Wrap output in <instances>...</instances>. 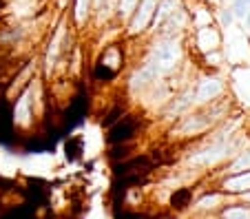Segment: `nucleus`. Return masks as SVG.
<instances>
[{
	"instance_id": "obj_15",
	"label": "nucleus",
	"mask_w": 250,
	"mask_h": 219,
	"mask_svg": "<svg viewBox=\"0 0 250 219\" xmlns=\"http://www.w3.org/2000/svg\"><path fill=\"white\" fill-rule=\"evenodd\" d=\"M246 2H248V5H250V0H246Z\"/></svg>"
},
{
	"instance_id": "obj_5",
	"label": "nucleus",
	"mask_w": 250,
	"mask_h": 219,
	"mask_svg": "<svg viewBox=\"0 0 250 219\" xmlns=\"http://www.w3.org/2000/svg\"><path fill=\"white\" fill-rule=\"evenodd\" d=\"M193 188L184 186V188H175V193L170 195V208L173 210H184L186 206H190L193 201Z\"/></svg>"
},
{
	"instance_id": "obj_13",
	"label": "nucleus",
	"mask_w": 250,
	"mask_h": 219,
	"mask_svg": "<svg viewBox=\"0 0 250 219\" xmlns=\"http://www.w3.org/2000/svg\"><path fill=\"white\" fill-rule=\"evenodd\" d=\"M137 0H120V16H126V14H131V9H133V5H135Z\"/></svg>"
},
{
	"instance_id": "obj_9",
	"label": "nucleus",
	"mask_w": 250,
	"mask_h": 219,
	"mask_svg": "<svg viewBox=\"0 0 250 219\" xmlns=\"http://www.w3.org/2000/svg\"><path fill=\"white\" fill-rule=\"evenodd\" d=\"M131 153H133V142H120V144H111L109 158L113 162H120V159H126Z\"/></svg>"
},
{
	"instance_id": "obj_2",
	"label": "nucleus",
	"mask_w": 250,
	"mask_h": 219,
	"mask_svg": "<svg viewBox=\"0 0 250 219\" xmlns=\"http://www.w3.org/2000/svg\"><path fill=\"white\" fill-rule=\"evenodd\" d=\"M140 129V118L137 115H126L124 113L113 126H109V144H120V142H133Z\"/></svg>"
},
{
	"instance_id": "obj_6",
	"label": "nucleus",
	"mask_w": 250,
	"mask_h": 219,
	"mask_svg": "<svg viewBox=\"0 0 250 219\" xmlns=\"http://www.w3.org/2000/svg\"><path fill=\"white\" fill-rule=\"evenodd\" d=\"M226 199V195H224L219 188H215V191H208L206 195L202 197V199H197V210H202V213H208V210L217 208L222 201Z\"/></svg>"
},
{
	"instance_id": "obj_10",
	"label": "nucleus",
	"mask_w": 250,
	"mask_h": 219,
	"mask_svg": "<svg viewBox=\"0 0 250 219\" xmlns=\"http://www.w3.org/2000/svg\"><path fill=\"white\" fill-rule=\"evenodd\" d=\"M124 113H126V109H124L122 104H118L115 109H111L109 113H106V118H104V122H102V124H104V126H113V124L118 122V119L122 118Z\"/></svg>"
},
{
	"instance_id": "obj_12",
	"label": "nucleus",
	"mask_w": 250,
	"mask_h": 219,
	"mask_svg": "<svg viewBox=\"0 0 250 219\" xmlns=\"http://www.w3.org/2000/svg\"><path fill=\"white\" fill-rule=\"evenodd\" d=\"M232 20H235V16H232V11L230 9H224V11H219V22H222V27L224 29H228L232 24Z\"/></svg>"
},
{
	"instance_id": "obj_11",
	"label": "nucleus",
	"mask_w": 250,
	"mask_h": 219,
	"mask_svg": "<svg viewBox=\"0 0 250 219\" xmlns=\"http://www.w3.org/2000/svg\"><path fill=\"white\" fill-rule=\"evenodd\" d=\"M230 11L235 18H246V14H248V2H246V0H235Z\"/></svg>"
},
{
	"instance_id": "obj_1",
	"label": "nucleus",
	"mask_w": 250,
	"mask_h": 219,
	"mask_svg": "<svg viewBox=\"0 0 250 219\" xmlns=\"http://www.w3.org/2000/svg\"><path fill=\"white\" fill-rule=\"evenodd\" d=\"M190 91H193L195 104L204 106V104H210V102L219 100V98L224 96V91H226V84L215 76H206L195 82V84L190 86Z\"/></svg>"
},
{
	"instance_id": "obj_3",
	"label": "nucleus",
	"mask_w": 250,
	"mask_h": 219,
	"mask_svg": "<svg viewBox=\"0 0 250 219\" xmlns=\"http://www.w3.org/2000/svg\"><path fill=\"white\" fill-rule=\"evenodd\" d=\"M155 7L157 0H137L135 5V14L131 20V34H140L144 29H148L153 24V16H155Z\"/></svg>"
},
{
	"instance_id": "obj_4",
	"label": "nucleus",
	"mask_w": 250,
	"mask_h": 219,
	"mask_svg": "<svg viewBox=\"0 0 250 219\" xmlns=\"http://www.w3.org/2000/svg\"><path fill=\"white\" fill-rule=\"evenodd\" d=\"M219 191L224 195H241L250 191V171H241V173H228L222 179V186Z\"/></svg>"
},
{
	"instance_id": "obj_14",
	"label": "nucleus",
	"mask_w": 250,
	"mask_h": 219,
	"mask_svg": "<svg viewBox=\"0 0 250 219\" xmlns=\"http://www.w3.org/2000/svg\"><path fill=\"white\" fill-rule=\"evenodd\" d=\"M246 24H248V29H250V9H248V14H246Z\"/></svg>"
},
{
	"instance_id": "obj_8",
	"label": "nucleus",
	"mask_w": 250,
	"mask_h": 219,
	"mask_svg": "<svg viewBox=\"0 0 250 219\" xmlns=\"http://www.w3.org/2000/svg\"><path fill=\"white\" fill-rule=\"evenodd\" d=\"M222 219H250V204H230L222 210Z\"/></svg>"
},
{
	"instance_id": "obj_7",
	"label": "nucleus",
	"mask_w": 250,
	"mask_h": 219,
	"mask_svg": "<svg viewBox=\"0 0 250 219\" xmlns=\"http://www.w3.org/2000/svg\"><path fill=\"white\" fill-rule=\"evenodd\" d=\"M241 171H250V148L248 151L244 148V151L237 153L235 159L226 164V171L224 173L228 175V173H241Z\"/></svg>"
}]
</instances>
